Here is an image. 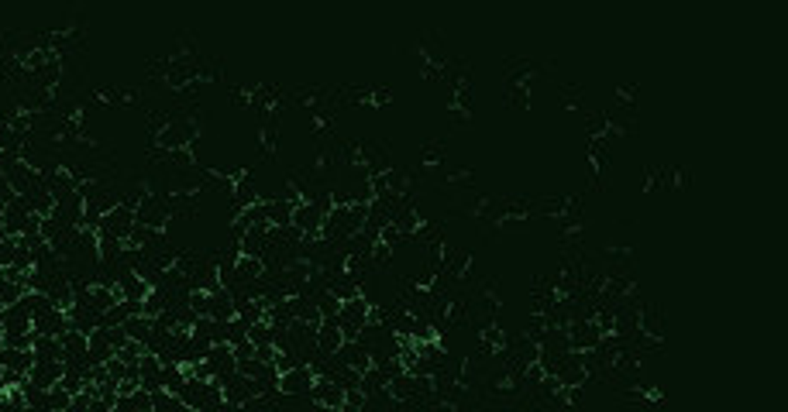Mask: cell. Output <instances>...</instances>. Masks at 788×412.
I'll use <instances>...</instances> for the list:
<instances>
[{
	"instance_id": "1",
	"label": "cell",
	"mask_w": 788,
	"mask_h": 412,
	"mask_svg": "<svg viewBox=\"0 0 788 412\" xmlns=\"http://www.w3.org/2000/svg\"><path fill=\"white\" fill-rule=\"evenodd\" d=\"M31 330L35 334H49V337H59L62 330H69V316H66V309L52 306L45 309V313H38V316H31Z\"/></svg>"
},
{
	"instance_id": "2",
	"label": "cell",
	"mask_w": 788,
	"mask_h": 412,
	"mask_svg": "<svg viewBox=\"0 0 788 412\" xmlns=\"http://www.w3.org/2000/svg\"><path fill=\"white\" fill-rule=\"evenodd\" d=\"M289 224H293L300 234H320L324 213L317 210V203H310V200H300V203L293 206V220H289Z\"/></svg>"
},
{
	"instance_id": "3",
	"label": "cell",
	"mask_w": 788,
	"mask_h": 412,
	"mask_svg": "<svg viewBox=\"0 0 788 412\" xmlns=\"http://www.w3.org/2000/svg\"><path fill=\"white\" fill-rule=\"evenodd\" d=\"M310 385H314V371L310 364H296L279 375V388L283 392H293V395H310Z\"/></svg>"
},
{
	"instance_id": "4",
	"label": "cell",
	"mask_w": 788,
	"mask_h": 412,
	"mask_svg": "<svg viewBox=\"0 0 788 412\" xmlns=\"http://www.w3.org/2000/svg\"><path fill=\"white\" fill-rule=\"evenodd\" d=\"M207 316L211 320H231V316H237V309H235V296L220 285L217 292H211V306H207Z\"/></svg>"
},
{
	"instance_id": "5",
	"label": "cell",
	"mask_w": 788,
	"mask_h": 412,
	"mask_svg": "<svg viewBox=\"0 0 788 412\" xmlns=\"http://www.w3.org/2000/svg\"><path fill=\"white\" fill-rule=\"evenodd\" d=\"M31 354H35V360H62V344H59V337L35 334Z\"/></svg>"
},
{
	"instance_id": "6",
	"label": "cell",
	"mask_w": 788,
	"mask_h": 412,
	"mask_svg": "<svg viewBox=\"0 0 788 412\" xmlns=\"http://www.w3.org/2000/svg\"><path fill=\"white\" fill-rule=\"evenodd\" d=\"M121 327H124V334L131 337V340H141V344H145V340H148V334H152V316L134 313V316H128Z\"/></svg>"
},
{
	"instance_id": "7",
	"label": "cell",
	"mask_w": 788,
	"mask_h": 412,
	"mask_svg": "<svg viewBox=\"0 0 788 412\" xmlns=\"http://www.w3.org/2000/svg\"><path fill=\"white\" fill-rule=\"evenodd\" d=\"M69 402H73V395L59 385V382H55L52 388H45V409H59V412H62V409H69Z\"/></svg>"
},
{
	"instance_id": "8",
	"label": "cell",
	"mask_w": 788,
	"mask_h": 412,
	"mask_svg": "<svg viewBox=\"0 0 788 412\" xmlns=\"http://www.w3.org/2000/svg\"><path fill=\"white\" fill-rule=\"evenodd\" d=\"M314 303H317V309H320V316H338V313H341V299H338L331 289H324Z\"/></svg>"
},
{
	"instance_id": "9",
	"label": "cell",
	"mask_w": 788,
	"mask_h": 412,
	"mask_svg": "<svg viewBox=\"0 0 788 412\" xmlns=\"http://www.w3.org/2000/svg\"><path fill=\"white\" fill-rule=\"evenodd\" d=\"M4 237H11V234L4 231V220H0V241H4Z\"/></svg>"
},
{
	"instance_id": "10",
	"label": "cell",
	"mask_w": 788,
	"mask_h": 412,
	"mask_svg": "<svg viewBox=\"0 0 788 412\" xmlns=\"http://www.w3.org/2000/svg\"><path fill=\"white\" fill-rule=\"evenodd\" d=\"M0 217H4V203H0Z\"/></svg>"
}]
</instances>
